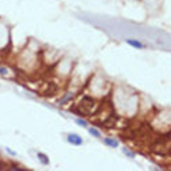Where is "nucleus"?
<instances>
[{
  "label": "nucleus",
  "mask_w": 171,
  "mask_h": 171,
  "mask_svg": "<svg viewBox=\"0 0 171 171\" xmlns=\"http://www.w3.org/2000/svg\"><path fill=\"white\" fill-rule=\"evenodd\" d=\"M94 106V101L92 98L88 96H84L78 106V110L82 115L88 116L90 114L91 109Z\"/></svg>",
  "instance_id": "obj_1"
},
{
  "label": "nucleus",
  "mask_w": 171,
  "mask_h": 171,
  "mask_svg": "<svg viewBox=\"0 0 171 171\" xmlns=\"http://www.w3.org/2000/svg\"><path fill=\"white\" fill-rule=\"evenodd\" d=\"M68 142L74 145H80L82 143V138L76 134H70L68 136Z\"/></svg>",
  "instance_id": "obj_2"
},
{
  "label": "nucleus",
  "mask_w": 171,
  "mask_h": 171,
  "mask_svg": "<svg viewBox=\"0 0 171 171\" xmlns=\"http://www.w3.org/2000/svg\"><path fill=\"white\" fill-rule=\"evenodd\" d=\"M117 117H114V115H111L110 117H109L108 118V119H106V120L104 122L103 124L106 128H112L114 127L116 123H117Z\"/></svg>",
  "instance_id": "obj_3"
},
{
  "label": "nucleus",
  "mask_w": 171,
  "mask_h": 171,
  "mask_svg": "<svg viewBox=\"0 0 171 171\" xmlns=\"http://www.w3.org/2000/svg\"><path fill=\"white\" fill-rule=\"evenodd\" d=\"M57 90V86L56 85H55L54 83H51L49 85V88L48 90L45 92V94L47 96H51L54 94V92H56Z\"/></svg>",
  "instance_id": "obj_4"
},
{
  "label": "nucleus",
  "mask_w": 171,
  "mask_h": 171,
  "mask_svg": "<svg viewBox=\"0 0 171 171\" xmlns=\"http://www.w3.org/2000/svg\"><path fill=\"white\" fill-rule=\"evenodd\" d=\"M104 142L107 145L111 146V147H113V148H116L118 146V143L117 140L112 139V138H106L104 140Z\"/></svg>",
  "instance_id": "obj_5"
},
{
  "label": "nucleus",
  "mask_w": 171,
  "mask_h": 171,
  "mask_svg": "<svg viewBox=\"0 0 171 171\" xmlns=\"http://www.w3.org/2000/svg\"><path fill=\"white\" fill-rule=\"evenodd\" d=\"M127 42H128V44H130L131 45H132V46H133L134 48H141L143 46L141 43L138 42V41H136V40H128Z\"/></svg>",
  "instance_id": "obj_6"
},
{
  "label": "nucleus",
  "mask_w": 171,
  "mask_h": 171,
  "mask_svg": "<svg viewBox=\"0 0 171 171\" xmlns=\"http://www.w3.org/2000/svg\"><path fill=\"white\" fill-rule=\"evenodd\" d=\"M38 158L40 160V161L43 164H47L48 163V157L44 154H38Z\"/></svg>",
  "instance_id": "obj_7"
},
{
  "label": "nucleus",
  "mask_w": 171,
  "mask_h": 171,
  "mask_svg": "<svg viewBox=\"0 0 171 171\" xmlns=\"http://www.w3.org/2000/svg\"><path fill=\"white\" fill-rule=\"evenodd\" d=\"M89 131H90V132L94 136H96V137H100V132L97 130L94 129V128H90Z\"/></svg>",
  "instance_id": "obj_8"
},
{
  "label": "nucleus",
  "mask_w": 171,
  "mask_h": 171,
  "mask_svg": "<svg viewBox=\"0 0 171 171\" xmlns=\"http://www.w3.org/2000/svg\"><path fill=\"white\" fill-rule=\"evenodd\" d=\"M77 123L79 125H80V126H87V124L86 122L83 120H81V119H78V120H77Z\"/></svg>",
  "instance_id": "obj_9"
},
{
  "label": "nucleus",
  "mask_w": 171,
  "mask_h": 171,
  "mask_svg": "<svg viewBox=\"0 0 171 171\" xmlns=\"http://www.w3.org/2000/svg\"><path fill=\"white\" fill-rule=\"evenodd\" d=\"M8 74V70L4 67H2L0 68V74L1 75H5Z\"/></svg>",
  "instance_id": "obj_10"
},
{
  "label": "nucleus",
  "mask_w": 171,
  "mask_h": 171,
  "mask_svg": "<svg viewBox=\"0 0 171 171\" xmlns=\"http://www.w3.org/2000/svg\"><path fill=\"white\" fill-rule=\"evenodd\" d=\"M124 151L125 152V154H126L128 157H134V154L132 153V152H130L128 150H126V149H124Z\"/></svg>",
  "instance_id": "obj_11"
},
{
  "label": "nucleus",
  "mask_w": 171,
  "mask_h": 171,
  "mask_svg": "<svg viewBox=\"0 0 171 171\" xmlns=\"http://www.w3.org/2000/svg\"><path fill=\"white\" fill-rule=\"evenodd\" d=\"M7 151L9 152V153L12 154V155H15V154H16V153H15V152H14V151H11V150H10V148H7Z\"/></svg>",
  "instance_id": "obj_12"
}]
</instances>
